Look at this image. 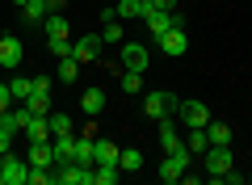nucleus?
I'll list each match as a JSON object with an SVG mask.
<instances>
[{"mask_svg": "<svg viewBox=\"0 0 252 185\" xmlns=\"http://www.w3.org/2000/svg\"><path fill=\"white\" fill-rule=\"evenodd\" d=\"M223 173H231V143H210L206 148V177H223Z\"/></svg>", "mask_w": 252, "mask_h": 185, "instance_id": "f03ea898", "label": "nucleus"}, {"mask_svg": "<svg viewBox=\"0 0 252 185\" xmlns=\"http://www.w3.org/2000/svg\"><path fill=\"white\" fill-rule=\"evenodd\" d=\"M185 160H177V156H164L160 160V181H168V185H181V177H185Z\"/></svg>", "mask_w": 252, "mask_h": 185, "instance_id": "9b49d317", "label": "nucleus"}, {"mask_svg": "<svg viewBox=\"0 0 252 185\" xmlns=\"http://www.w3.org/2000/svg\"><path fill=\"white\" fill-rule=\"evenodd\" d=\"M46 126H51V135H72V131H76L72 118H67V114H55V110L46 114Z\"/></svg>", "mask_w": 252, "mask_h": 185, "instance_id": "b1692460", "label": "nucleus"}, {"mask_svg": "<svg viewBox=\"0 0 252 185\" xmlns=\"http://www.w3.org/2000/svg\"><path fill=\"white\" fill-rule=\"evenodd\" d=\"M206 135H210V143H231V126H227V122H215V118L206 122Z\"/></svg>", "mask_w": 252, "mask_h": 185, "instance_id": "a878e982", "label": "nucleus"}, {"mask_svg": "<svg viewBox=\"0 0 252 185\" xmlns=\"http://www.w3.org/2000/svg\"><path fill=\"white\" fill-rule=\"evenodd\" d=\"M80 106H84V114H101V110H105V93H101V88H89L80 97Z\"/></svg>", "mask_w": 252, "mask_h": 185, "instance_id": "5701e85b", "label": "nucleus"}, {"mask_svg": "<svg viewBox=\"0 0 252 185\" xmlns=\"http://www.w3.org/2000/svg\"><path fill=\"white\" fill-rule=\"evenodd\" d=\"M101 42H114V46L126 42V34H122V26H118V17H109L105 26H101Z\"/></svg>", "mask_w": 252, "mask_h": 185, "instance_id": "393cba45", "label": "nucleus"}, {"mask_svg": "<svg viewBox=\"0 0 252 185\" xmlns=\"http://www.w3.org/2000/svg\"><path fill=\"white\" fill-rule=\"evenodd\" d=\"M51 148H55V164L72 160V151H76V131H72V135H51Z\"/></svg>", "mask_w": 252, "mask_h": 185, "instance_id": "ddd939ff", "label": "nucleus"}, {"mask_svg": "<svg viewBox=\"0 0 252 185\" xmlns=\"http://www.w3.org/2000/svg\"><path fill=\"white\" fill-rule=\"evenodd\" d=\"M160 148L168 151V156H177V151H185V143L177 139V126H172L168 118H160Z\"/></svg>", "mask_w": 252, "mask_h": 185, "instance_id": "f8f14e48", "label": "nucleus"}, {"mask_svg": "<svg viewBox=\"0 0 252 185\" xmlns=\"http://www.w3.org/2000/svg\"><path fill=\"white\" fill-rule=\"evenodd\" d=\"M13 4H17V9H26V4H30V0H13Z\"/></svg>", "mask_w": 252, "mask_h": 185, "instance_id": "72a5a7b5", "label": "nucleus"}, {"mask_svg": "<svg viewBox=\"0 0 252 185\" xmlns=\"http://www.w3.org/2000/svg\"><path fill=\"white\" fill-rule=\"evenodd\" d=\"M21 106H26L34 118H46V114H51V76H34V93H30Z\"/></svg>", "mask_w": 252, "mask_h": 185, "instance_id": "f257e3e1", "label": "nucleus"}, {"mask_svg": "<svg viewBox=\"0 0 252 185\" xmlns=\"http://www.w3.org/2000/svg\"><path fill=\"white\" fill-rule=\"evenodd\" d=\"M76 76H80V59H76V55H63V59H59V80H63V84H72Z\"/></svg>", "mask_w": 252, "mask_h": 185, "instance_id": "4be33fe9", "label": "nucleus"}, {"mask_svg": "<svg viewBox=\"0 0 252 185\" xmlns=\"http://www.w3.org/2000/svg\"><path fill=\"white\" fill-rule=\"evenodd\" d=\"M21 17H26L30 26H42V21L51 17V9H46V0H30L26 9H21Z\"/></svg>", "mask_w": 252, "mask_h": 185, "instance_id": "6ab92c4d", "label": "nucleus"}, {"mask_svg": "<svg viewBox=\"0 0 252 185\" xmlns=\"http://www.w3.org/2000/svg\"><path fill=\"white\" fill-rule=\"evenodd\" d=\"M63 4H67V0H46V9H51V13H59Z\"/></svg>", "mask_w": 252, "mask_h": 185, "instance_id": "2f4dec72", "label": "nucleus"}, {"mask_svg": "<svg viewBox=\"0 0 252 185\" xmlns=\"http://www.w3.org/2000/svg\"><path fill=\"white\" fill-rule=\"evenodd\" d=\"M30 164L55 168V148H51V139H46V143H30Z\"/></svg>", "mask_w": 252, "mask_h": 185, "instance_id": "f3484780", "label": "nucleus"}, {"mask_svg": "<svg viewBox=\"0 0 252 185\" xmlns=\"http://www.w3.org/2000/svg\"><path fill=\"white\" fill-rule=\"evenodd\" d=\"M193 156H206V148H210V135H206V126H189V143H185Z\"/></svg>", "mask_w": 252, "mask_h": 185, "instance_id": "a211bd4d", "label": "nucleus"}, {"mask_svg": "<svg viewBox=\"0 0 252 185\" xmlns=\"http://www.w3.org/2000/svg\"><path fill=\"white\" fill-rule=\"evenodd\" d=\"M172 4H177V0H156V9H172Z\"/></svg>", "mask_w": 252, "mask_h": 185, "instance_id": "473e14b6", "label": "nucleus"}, {"mask_svg": "<svg viewBox=\"0 0 252 185\" xmlns=\"http://www.w3.org/2000/svg\"><path fill=\"white\" fill-rule=\"evenodd\" d=\"M147 63H152V51L139 42H122V68L126 72H147Z\"/></svg>", "mask_w": 252, "mask_h": 185, "instance_id": "39448f33", "label": "nucleus"}, {"mask_svg": "<svg viewBox=\"0 0 252 185\" xmlns=\"http://www.w3.org/2000/svg\"><path fill=\"white\" fill-rule=\"evenodd\" d=\"M4 151H13V135H4V131H0V156H4Z\"/></svg>", "mask_w": 252, "mask_h": 185, "instance_id": "7c9ffc66", "label": "nucleus"}, {"mask_svg": "<svg viewBox=\"0 0 252 185\" xmlns=\"http://www.w3.org/2000/svg\"><path fill=\"white\" fill-rule=\"evenodd\" d=\"M51 55H55V59H63V55H72V42H67V38H59V42H51Z\"/></svg>", "mask_w": 252, "mask_h": 185, "instance_id": "c85d7f7f", "label": "nucleus"}, {"mask_svg": "<svg viewBox=\"0 0 252 185\" xmlns=\"http://www.w3.org/2000/svg\"><path fill=\"white\" fill-rule=\"evenodd\" d=\"M143 21H147V30L160 38V34L172 30V9H152V13H143Z\"/></svg>", "mask_w": 252, "mask_h": 185, "instance_id": "9d476101", "label": "nucleus"}, {"mask_svg": "<svg viewBox=\"0 0 252 185\" xmlns=\"http://www.w3.org/2000/svg\"><path fill=\"white\" fill-rule=\"evenodd\" d=\"M9 93H13V101H26L30 93H34V80H26V76H17V80H9Z\"/></svg>", "mask_w": 252, "mask_h": 185, "instance_id": "bb28decb", "label": "nucleus"}, {"mask_svg": "<svg viewBox=\"0 0 252 185\" xmlns=\"http://www.w3.org/2000/svg\"><path fill=\"white\" fill-rule=\"evenodd\" d=\"M168 110H181V101L172 97V93H147L143 97V114H152L156 122H160V118H172Z\"/></svg>", "mask_w": 252, "mask_h": 185, "instance_id": "20e7f679", "label": "nucleus"}, {"mask_svg": "<svg viewBox=\"0 0 252 185\" xmlns=\"http://www.w3.org/2000/svg\"><path fill=\"white\" fill-rule=\"evenodd\" d=\"M97 51H101V34H84L80 42H72V55L80 63H93V59H97Z\"/></svg>", "mask_w": 252, "mask_h": 185, "instance_id": "1a4fd4ad", "label": "nucleus"}, {"mask_svg": "<svg viewBox=\"0 0 252 185\" xmlns=\"http://www.w3.org/2000/svg\"><path fill=\"white\" fill-rule=\"evenodd\" d=\"M13 106V93H9V84H0V114Z\"/></svg>", "mask_w": 252, "mask_h": 185, "instance_id": "c756f323", "label": "nucleus"}, {"mask_svg": "<svg viewBox=\"0 0 252 185\" xmlns=\"http://www.w3.org/2000/svg\"><path fill=\"white\" fill-rule=\"evenodd\" d=\"M26 139H30V143H46V139H51L46 118H30V122H26Z\"/></svg>", "mask_w": 252, "mask_h": 185, "instance_id": "aec40b11", "label": "nucleus"}, {"mask_svg": "<svg viewBox=\"0 0 252 185\" xmlns=\"http://www.w3.org/2000/svg\"><path fill=\"white\" fill-rule=\"evenodd\" d=\"M21 55H26V46H21V38L17 34H4V38H0V68H17V63H21Z\"/></svg>", "mask_w": 252, "mask_h": 185, "instance_id": "423d86ee", "label": "nucleus"}, {"mask_svg": "<svg viewBox=\"0 0 252 185\" xmlns=\"http://www.w3.org/2000/svg\"><path fill=\"white\" fill-rule=\"evenodd\" d=\"M26 173H30V160L13 156V151L0 156V181H4V185H26Z\"/></svg>", "mask_w": 252, "mask_h": 185, "instance_id": "7ed1b4c3", "label": "nucleus"}, {"mask_svg": "<svg viewBox=\"0 0 252 185\" xmlns=\"http://www.w3.org/2000/svg\"><path fill=\"white\" fill-rule=\"evenodd\" d=\"M118 143H109V139H97L93 143V164H118Z\"/></svg>", "mask_w": 252, "mask_h": 185, "instance_id": "4468645a", "label": "nucleus"}, {"mask_svg": "<svg viewBox=\"0 0 252 185\" xmlns=\"http://www.w3.org/2000/svg\"><path fill=\"white\" fill-rule=\"evenodd\" d=\"M143 88V72H126L122 76V93H139Z\"/></svg>", "mask_w": 252, "mask_h": 185, "instance_id": "cd10ccee", "label": "nucleus"}, {"mask_svg": "<svg viewBox=\"0 0 252 185\" xmlns=\"http://www.w3.org/2000/svg\"><path fill=\"white\" fill-rule=\"evenodd\" d=\"M122 168H118V164H93V185H118V181H122Z\"/></svg>", "mask_w": 252, "mask_h": 185, "instance_id": "2eb2a0df", "label": "nucleus"}, {"mask_svg": "<svg viewBox=\"0 0 252 185\" xmlns=\"http://www.w3.org/2000/svg\"><path fill=\"white\" fill-rule=\"evenodd\" d=\"M185 46H189L185 26H172L168 34H160V51H164V55H172V59H177V55H185Z\"/></svg>", "mask_w": 252, "mask_h": 185, "instance_id": "0eeeda50", "label": "nucleus"}, {"mask_svg": "<svg viewBox=\"0 0 252 185\" xmlns=\"http://www.w3.org/2000/svg\"><path fill=\"white\" fill-rule=\"evenodd\" d=\"M42 30H46V38H51V42H59V38H67V21H63L59 13H51V17L42 21Z\"/></svg>", "mask_w": 252, "mask_h": 185, "instance_id": "412c9836", "label": "nucleus"}, {"mask_svg": "<svg viewBox=\"0 0 252 185\" xmlns=\"http://www.w3.org/2000/svg\"><path fill=\"white\" fill-rule=\"evenodd\" d=\"M181 122L185 126H206L210 122V110L202 101H181Z\"/></svg>", "mask_w": 252, "mask_h": 185, "instance_id": "6e6552de", "label": "nucleus"}, {"mask_svg": "<svg viewBox=\"0 0 252 185\" xmlns=\"http://www.w3.org/2000/svg\"><path fill=\"white\" fill-rule=\"evenodd\" d=\"M118 168H122V173H139V168H143V151L139 148H122L118 151Z\"/></svg>", "mask_w": 252, "mask_h": 185, "instance_id": "dca6fc26", "label": "nucleus"}]
</instances>
